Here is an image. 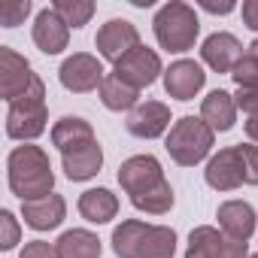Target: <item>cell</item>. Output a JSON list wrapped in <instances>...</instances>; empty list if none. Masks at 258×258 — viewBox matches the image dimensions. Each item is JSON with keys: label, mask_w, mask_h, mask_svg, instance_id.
Wrapping results in <instances>:
<instances>
[{"label": "cell", "mask_w": 258, "mask_h": 258, "mask_svg": "<svg viewBox=\"0 0 258 258\" xmlns=\"http://www.w3.org/2000/svg\"><path fill=\"white\" fill-rule=\"evenodd\" d=\"M240 16H243V25L249 31H258V0H243Z\"/></svg>", "instance_id": "cell-33"}, {"label": "cell", "mask_w": 258, "mask_h": 258, "mask_svg": "<svg viewBox=\"0 0 258 258\" xmlns=\"http://www.w3.org/2000/svg\"><path fill=\"white\" fill-rule=\"evenodd\" d=\"M31 16V0H7L0 4V25L4 28H16Z\"/></svg>", "instance_id": "cell-27"}, {"label": "cell", "mask_w": 258, "mask_h": 258, "mask_svg": "<svg viewBox=\"0 0 258 258\" xmlns=\"http://www.w3.org/2000/svg\"><path fill=\"white\" fill-rule=\"evenodd\" d=\"M246 137L258 146V115H252V118L246 121Z\"/></svg>", "instance_id": "cell-34"}, {"label": "cell", "mask_w": 258, "mask_h": 258, "mask_svg": "<svg viewBox=\"0 0 258 258\" xmlns=\"http://www.w3.org/2000/svg\"><path fill=\"white\" fill-rule=\"evenodd\" d=\"M204 179H207V185L216 188V191H234V188L246 185V170H243V155H240V149H237V146L219 149V152L207 161Z\"/></svg>", "instance_id": "cell-12"}, {"label": "cell", "mask_w": 258, "mask_h": 258, "mask_svg": "<svg viewBox=\"0 0 258 258\" xmlns=\"http://www.w3.org/2000/svg\"><path fill=\"white\" fill-rule=\"evenodd\" d=\"M34 82H37V73L31 70L28 58H22L10 46H0V97L7 103H16L31 91Z\"/></svg>", "instance_id": "cell-8"}, {"label": "cell", "mask_w": 258, "mask_h": 258, "mask_svg": "<svg viewBox=\"0 0 258 258\" xmlns=\"http://www.w3.org/2000/svg\"><path fill=\"white\" fill-rule=\"evenodd\" d=\"M61 167H64V176L70 182H85V179L97 176L100 167H103V149H100V143L94 140L88 146H79L73 152H64L61 155Z\"/></svg>", "instance_id": "cell-19"}, {"label": "cell", "mask_w": 258, "mask_h": 258, "mask_svg": "<svg viewBox=\"0 0 258 258\" xmlns=\"http://www.w3.org/2000/svg\"><path fill=\"white\" fill-rule=\"evenodd\" d=\"M22 216H25V225L34 231H55L67 216V201L52 191L49 198L22 204Z\"/></svg>", "instance_id": "cell-18"}, {"label": "cell", "mask_w": 258, "mask_h": 258, "mask_svg": "<svg viewBox=\"0 0 258 258\" xmlns=\"http://www.w3.org/2000/svg\"><path fill=\"white\" fill-rule=\"evenodd\" d=\"M234 103H237V109H243L249 118L258 115V88H237Z\"/></svg>", "instance_id": "cell-31"}, {"label": "cell", "mask_w": 258, "mask_h": 258, "mask_svg": "<svg viewBox=\"0 0 258 258\" xmlns=\"http://www.w3.org/2000/svg\"><path fill=\"white\" fill-rule=\"evenodd\" d=\"M118 185L131 204L149 216H164L173 207V188L164 176V167L155 155H131L118 167Z\"/></svg>", "instance_id": "cell-1"}, {"label": "cell", "mask_w": 258, "mask_h": 258, "mask_svg": "<svg viewBox=\"0 0 258 258\" xmlns=\"http://www.w3.org/2000/svg\"><path fill=\"white\" fill-rule=\"evenodd\" d=\"M19 237H22L19 219L10 210H4V213H0V249H16Z\"/></svg>", "instance_id": "cell-28"}, {"label": "cell", "mask_w": 258, "mask_h": 258, "mask_svg": "<svg viewBox=\"0 0 258 258\" xmlns=\"http://www.w3.org/2000/svg\"><path fill=\"white\" fill-rule=\"evenodd\" d=\"M58 79H61V85H64L67 91H73V94H88V91H94V88L100 91L106 73H103V64H100L94 55L76 52V55H70V58L61 64Z\"/></svg>", "instance_id": "cell-9"}, {"label": "cell", "mask_w": 258, "mask_h": 258, "mask_svg": "<svg viewBox=\"0 0 258 258\" xmlns=\"http://www.w3.org/2000/svg\"><path fill=\"white\" fill-rule=\"evenodd\" d=\"M79 216L91 225H106L109 219H115L118 213V198L109 191V188H88L79 195V204H76Z\"/></svg>", "instance_id": "cell-22"}, {"label": "cell", "mask_w": 258, "mask_h": 258, "mask_svg": "<svg viewBox=\"0 0 258 258\" xmlns=\"http://www.w3.org/2000/svg\"><path fill=\"white\" fill-rule=\"evenodd\" d=\"M121 82H127L131 88H149L161 73H164V67H161V58H158V52H152V49H146V46H137L134 52H127L118 64H115V70H112Z\"/></svg>", "instance_id": "cell-11"}, {"label": "cell", "mask_w": 258, "mask_h": 258, "mask_svg": "<svg viewBox=\"0 0 258 258\" xmlns=\"http://www.w3.org/2000/svg\"><path fill=\"white\" fill-rule=\"evenodd\" d=\"M201 118L213 127V131H231L234 121H237V103H234V94L216 88L204 97L201 103Z\"/></svg>", "instance_id": "cell-21"}, {"label": "cell", "mask_w": 258, "mask_h": 258, "mask_svg": "<svg viewBox=\"0 0 258 258\" xmlns=\"http://www.w3.org/2000/svg\"><path fill=\"white\" fill-rule=\"evenodd\" d=\"M207 82V73L198 61H173L167 70H164V91L173 97V100H195V94L204 88Z\"/></svg>", "instance_id": "cell-14"}, {"label": "cell", "mask_w": 258, "mask_h": 258, "mask_svg": "<svg viewBox=\"0 0 258 258\" xmlns=\"http://www.w3.org/2000/svg\"><path fill=\"white\" fill-rule=\"evenodd\" d=\"M185 258H249V243L231 240L222 228L198 225L188 234Z\"/></svg>", "instance_id": "cell-7"}, {"label": "cell", "mask_w": 258, "mask_h": 258, "mask_svg": "<svg viewBox=\"0 0 258 258\" xmlns=\"http://www.w3.org/2000/svg\"><path fill=\"white\" fill-rule=\"evenodd\" d=\"M19 258H58V246L46 243V240H31V243H25Z\"/></svg>", "instance_id": "cell-30"}, {"label": "cell", "mask_w": 258, "mask_h": 258, "mask_svg": "<svg viewBox=\"0 0 258 258\" xmlns=\"http://www.w3.org/2000/svg\"><path fill=\"white\" fill-rule=\"evenodd\" d=\"M201 58H204V64H207L210 70H216V73H231V70L237 67V61L243 58V46H240V40H237L234 34L216 31V34H210V37L204 40Z\"/></svg>", "instance_id": "cell-16"}, {"label": "cell", "mask_w": 258, "mask_h": 258, "mask_svg": "<svg viewBox=\"0 0 258 258\" xmlns=\"http://www.w3.org/2000/svg\"><path fill=\"white\" fill-rule=\"evenodd\" d=\"M7 179H10L13 195L22 204L49 198L55 188V173H52V161H49L46 149H40L34 143L16 146L7 158Z\"/></svg>", "instance_id": "cell-2"}, {"label": "cell", "mask_w": 258, "mask_h": 258, "mask_svg": "<svg viewBox=\"0 0 258 258\" xmlns=\"http://www.w3.org/2000/svg\"><path fill=\"white\" fill-rule=\"evenodd\" d=\"M246 55H249V58H258V37H255V40L246 46Z\"/></svg>", "instance_id": "cell-35"}, {"label": "cell", "mask_w": 258, "mask_h": 258, "mask_svg": "<svg viewBox=\"0 0 258 258\" xmlns=\"http://www.w3.org/2000/svg\"><path fill=\"white\" fill-rule=\"evenodd\" d=\"M231 79L237 82V88H258V58H249L243 52V58L231 70Z\"/></svg>", "instance_id": "cell-26"}, {"label": "cell", "mask_w": 258, "mask_h": 258, "mask_svg": "<svg viewBox=\"0 0 258 258\" xmlns=\"http://www.w3.org/2000/svg\"><path fill=\"white\" fill-rule=\"evenodd\" d=\"M243 155V170H246V185H258V146L240 143L237 146Z\"/></svg>", "instance_id": "cell-29"}, {"label": "cell", "mask_w": 258, "mask_h": 258, "mask_svg": "<svg viewBox=\"0 0 258 258\" xmlns=\"http://www.w3.org/2000/svg\"><path fill=\"white\" fill-rule=\"evenodd\" d=\"M127 134L131 137H140V140H155L161 137L167 127H170V106L161 103V100H146V103H137L131 112H127Z\"/></svg>", "instance_id": "cell-13"}, {"label": "cell", "mask_w": 258, "mask_h": 258, "mask_svg": "<svg viewBox=\"0 0 258 258\" xmlns=\"http://www.w3.org/2000/svg\"><path fill=\"white\" fill-rule=\"evenodd\" d=\"M137 97H140L137 88H131L127 82H121L115 73H106V79H103V85H100V103H103L106 109H112V112L134 109V106H137Z\"/></svg>", "instance_id": "cell-24"}, {"label": "cell", "mask_w": 258, "mask_h": 258, "mask_svg": "<svg viewBox=\"0 0 258 258\" xmlns=\"http://www.w3.org/2000/svg\"><path fill=\"white\" fill-rule=\"evenodd\" d=\"M94 140H97V137H94L91 121H85V118H79V115H64V118H58V121L52 124V146H58L61 155H64V152H73V149H79V146H88V143H94Z\"/></svg>", "instance_id": "cell-20"}, {"label": "cell", "mask_w": 258, "mask_h": 258, "mask_svg": "<svg viewBox=\"0 0 258 258\" xmlns=\"http://www.w3.org/2000/svg\"><path fill=\"white\" fill-rule=\"evenodd\" d=\"M52 10L67 22V28H85L94 16V4L91 0H55Z\"/></svg>", "instance_id": "cell-25"}, {"label": "cell", "mask_w": 258, "mask_h": 258, "mask_svg": "<svg viewBox=\"0 0 258 258\" xmlns=\"http://www.w3.org/2000/svg\"><path fill=\"white\" fill-rule=\"evenodd\" d=\"M216 219H219V228L237 243H249V237L255 234V222H258L252 204H246V201H225V204H219Z\"/></svg>", "instance_id": "cell-17"}, {"label": "cell", "mask_w": 258, "mask_h": 258, "mask_svg": "<svg viewBox=\"0 0 258 258\" xmlns=\"http://www.w3.org/2000/svg\"><path fill=\"white\" fill-rule=\"evenodd\" d=\"M55 246H58V258H100V252H103L97 234H91L85 228L64 231Z\"/></svg>", "instance_id": "cell-23"}, {"label": "cell", "mask_w": 258, "mask_h": 258, "mask_svg": "<svg viewBox=\"0 0 258 258\" xmlns=\"http://www.w3.org/2000/svg\"><path fill=\"white\" fill-rule=\"evenodd\" d=\"M94 46H97L100 58L118 64L127 52H134L140 46V31L127 19H109L106 25H100L97 37H94Z\"/></svg>", "instance_id": "cell-10"}, {"label": "cell", "mask_w": 258, "mask_h": 258, "mask_svg": "<svg viewBox=\"0 0 258 258\" xmlns=\"http://www.w3.org/2000/svg\"><path fill=\"white\" fill-rule=\"evenodd\" d=\"M249 258H258V255H249Z\"/></svg>", "instance_id": "cell-36"}, {"label": "cell", "mask_w": 258, "mask_h": 258, "mask_svg": "<svg viewBox=\"0 0 258 258\" xmlns=\"http://www.w3.org/2000/svg\"><path fill=\"white\" fill-rule=\"evenodd\" d=\"M201 10H207L213 16H228V13L237 10V4L234 0H201Z\"/></svg>", "instance_id": "cell-32"}, {"label": "cell", "mask_w": 258, "mask_h": 258, "mask_svg": "<svg viewBox=\"0 0 258 258\" xmlns=\"http://www.w3.org/2000/svg\"><path fill=\"white\" fill-rule=\"evenodd\" d=\"M31 34H34V43H37V49L43 55H61L67 49V43H70V28L52 7L37 13Z\"/></svg>", "instance_id": "cell-15"}, {"label": "cell", "mask_w": 258, "mask_h": 258, "mask_svg": "<svg viewBox=\"0 0 258 258\" xmlns=\"http://www.w3.org/2000/svg\"><path fill=\"white\" fill-rule=\"evenodd\" d=\"M152 31H155V40L161 49L188 52V49H195V40L201 34V19H198L195 7L182 4V0H170V4H164L155 13Z\"/></svg>", "instance_id": "cell-4"}, {"label": "cell", "mask_w": 258, "mask_h": 258, "mask_svg": "<svg viewBox=\"0 0 258 258\" xmlns=\"http://www.w3.org/2000/svg\"><path fill=\"white\" fill-rule=\"evenodd\" d=\"M49 121V109H46V85L37 76V82L31 85V91L25 97H19L16 103H10L7 112V137L10 140H22L31 143L46 131Z\"/></svg>", "instance_id": "cell-6"}, {"label": "cell", "mask_w": 258, "mask_h": 258, "mask_svg": "<svg viewBox=\"0 0 258 258\" xmlns=\"http://www.w3.org/2000/svg\"><path fill=\"white\" fill-rule=\"evenodd\" d=\"M213 143H216V131H213L204 118L182 115L179 121H173L164 149H167V155L179 167H195V164H201L210 155Z\"/></svg>", "instance_id": "cell-5"}, {"label": "cell", "mask_w": 258, "mask_h": 258, "mask_svg": "<svg viewBox=\"0 0 258 258\" xmlns=\"http://www.w3.org/2000/svg\"><path fill=\"white\" fill-rule=\"evenodd\" d=\"M112 252L118 258H173L176 231L167 225L124 219L121 225L112 228Z\"/></svg>", "instance_id": "cell-3"}]
</instances>
